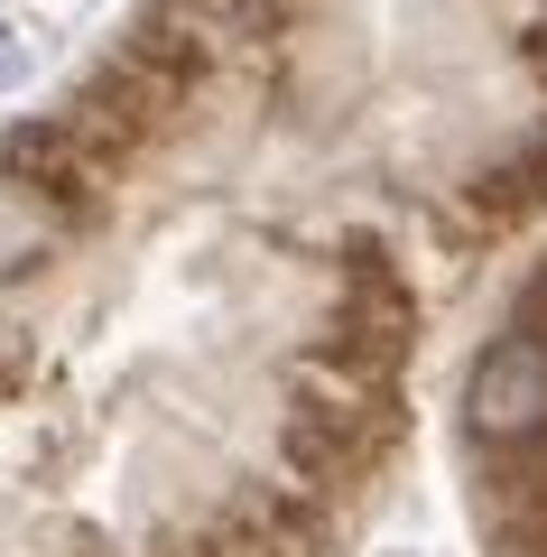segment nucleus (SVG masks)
<instances>
[{
	"label": "nucleus",
	"mask_w": 547,
	"mask_h": 557,
	"mask_svg": "<svg viewBox=\"0 0 547 557\" xmlns=\"http://www.w3.org/2000/svg\"><path fill=\"white\" fill-rule=\"evenodd\" d=\"M464 418H473V437H492V446L538 437L547 428V344L538 335L483 344V362H473V381H464Z\"/></svg>",
	"instance_id": "f257e3e1"
},
{
	"label": "nucleus",
	"mask_w": 547,
	"mask_h": 557,
	"mask_svg": "<svg viewBox=\"0 0 547 557\" xmlns=\"http://www.w3.org/2000/svg\"><path fill=\"white\" fill-rule=\"evenodd\" d=\"M28 65H38V47H28V28H20V20H0V94H10V84H20Z\"/></svg>",
	"instance_id": "20e7f679"
},
{
	"label": "nucleus",
	"mask_w": 547,
	"mask_h": 557,
	"mask_svg": "<svg viewBox=\"0 0 547 557\" xmlns=\"http://www.w3.org/2000/svg\"><path fill=\"white\" fill-rule=\"evenodd\" d=\"M0 177L10 186H75V121H20L0 139Z\"/></svg>",
	"instance_id": "f03ea898"
},
{
	"label": "nucleus",
	"mask_w": 547,
	"mask_h": 557,
	"mask_svg": "<svg viewBox=\"0 0 547 557\" xmlns=\"http://www.w3.org/2000/svg\"><path fill=\"white\" fill-rule=\"evenodd\" d=\"M38 251H47V223L28 214L20 196H10V177H0V278H10V270H28Z\"/></svg>",
	"instance_id": "7ed1b4c3"
}]
</instances>
